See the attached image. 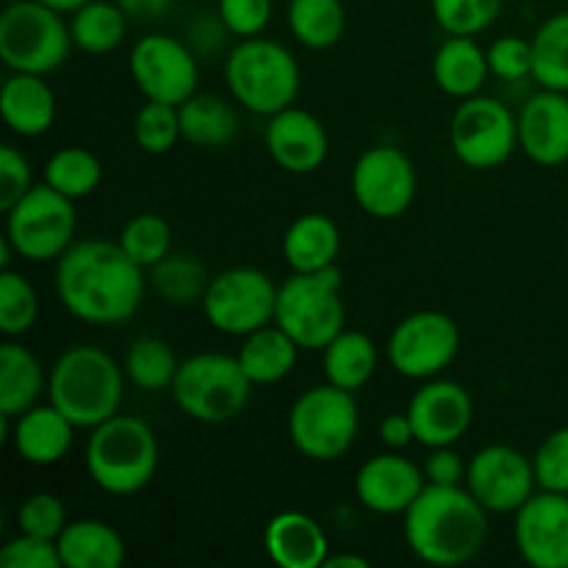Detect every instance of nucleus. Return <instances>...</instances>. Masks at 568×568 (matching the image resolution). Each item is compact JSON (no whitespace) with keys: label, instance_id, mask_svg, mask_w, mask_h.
I'll use <instances>...</instances> for the list:
<instances>
[{"label":"nucleus","instance_id":"obj_1","mask_svg":"<svg viewBox=\"0 0 568 568\" xmlns=\"http://www.w3.org/2000/svg\"><path fill=\"white\" fill-rule=\"evenodd\" d=\"M144 270L120 242L87 239L55 261V294L64 311L89 325H122L144 300Z\"/></svg>","mask_w":568,"mask_h":568},{"label":"nucleus","instance_id":"obj_2","mask_svg":"<svg viewBox=\"0 0 568 568\" xmlns=\"http://www.w3.org/2000/svg\"><path fill=\"white\" fill-rule=\"evenodd\" d=\"M405 541L427 566H464L488 541V510L466 486L427 483L405 510Z\"/></svg>","mask_w":568,"mask_h":568},{"label":"nucleus","instance_id":"obj_3","mask_svg":"<svg viewBox=\"0 0 568 568\" xmlns=\"http://www.w3.org/2000/svg\"><path fill=\"white\" fill-rule=\"evenodd\" d=\"M125 369L94 344H72L48 375V397L78 430H92L120 414Z\"/></svg>","mask_w":568,"mask_h":568},{"label":"nucleus","instance_id":"obj_4","mask_svg":"<svg viewBox=\"0 0 568 568\" xmlns=\"http://www.w3.org/2000/svg\"><path fill=\"white\" fill-rule=\"evenodd\" d=\"M87 471L100 491L133 497L159 471V438L139 416L116 414L92 427L87 442Z\"/></svg>","mask_w":568,"mask_h":568},{"label":"nucleus","instance_id":"obj_5","mask_svg":"<svg viewBox=\"0 0 568 568\" xmlns=\"http://www.w3.org/2000/svg\"><path fill=\"white\" fill-rule=\"evenodd\" d=\"M225 81L233 100L247 111L272 116L294 105L303 83L297 59L275 39H242L225 59Z\"/></svg>","mask_w":568,"mask_h":568},{"label":"nucleus","instance_id":"obj_6","mask_svg":"<svg viewBox=\"0 0 568 568\" xmlns=\"http://www.w3.org/2000/svg\"><path fill=\"white\" fill-rule=\"evenodd\" d=\"M172 399L178 408L203 425H225L244 414L253 397V381L244 375L236 355L197 353L181 361Z\"/></svg>","mask_w":568,"mask_h":568},{"label":"nucleus","instance_id":"obj_7","mask_svg":"<svg viewBox=\"0 0 568 568\" xmlns=\"http://www.w3.org/2000/svg\"><path fill=\"white\" fill-rule=\"evenodd\" d=\"M342 272L327 266L322 272H294L277 286L275 325L297 342L300 349H325L344 331Z\"/></svg>","mask_w":568,"mask_h":568},{"label":"nucleus","instance_id":"obj_8","mask_svg":"<svg viewBox=\"0 0 568 568\" xmlns=\"http://www.w3.org/2000/svg\"><path fill=\"white\" fill-rule=\"evenodd\" d=\"M70 26L42 0H14L0 14V59L11 72L50 75L70 59Z\"/></svg>","mask_w":568,"mask_h":568},{"label":"nucleus","instance_id":"obj_9","mask_svg":"<svg viewBox=\"0 0 568 568\" xmlns=\"http://www.w3.org/2000/svg\"><path fill=\"white\" fill-rule=\"evenodd\" d=\"M358 427L355 394L333 383L303 392L288 410V438L294 449L316 464L344 458L358 438Z\"/></svg>","mask_w":568,"mask_h":568},{"label":"nucleus","instance_id":"obj_10","mask_svg":"<svg viewBox=\"0 0 568 568\" xmlns=\"http://www.w3.org/2000/svg\"><path fill=\"white\" fill-rule=\"evenodd\" d=\"M75 200L48 183H37L14 209L6 211V239L17 255L33 264L59 261L75 244Z\"/></svg>","mask_w":568,"mask_h":568},{"label":"nucleus","instance_id":"obj_11","mask_svg":"<svg viewBox=\"0 0 568 568\" xmlns=\"http://www.w3.org/2000/svg\"><path fill=\"white\" fill-rule=\"evenodd\" d=\"M200 305L214 331L244 338L275 322L277 286L255 266H231L211 277Z\"/></svg>","mask_w":568,"mask_h":568},{"label":"nucleus","instance_id":"obj_12","mask_svg":"<svg viewBox=\"0 0 568 568\" xmlns=\"http://www.w3.org/2000/svg\"><path fill=\"white\" fill-rule=\"evenodd\" d=\"M449 142L460 164L494 170L519 148V116L497 98L475 94L455 109Z\"/></svg>","mask_w":568,"mask_h":568},{"label":"nucleus","instance_id":"obj_13","mask_svg":"<svg viewBox=\"0 0 568 568\" xmlns=\"http://www.w3.org/2000/svg\"><path fill=\"white\" fill-rule=\"evenodd\" d=\"M460 331L442 311H416L392 331L386 344L388 364L408 381H433L455 361Z\"/></svg>","mask_w":568,"mask_h":568},{"label":"nucleus","instance_id":"obj_14","mask_svg":"<svg viewBox=\"0 0 568 568\" xmlns=\"http://www.w3.org/2000/svg\"><path fill=\"white\" fill-rule=\"evenodd\" d=\"M416 166L394 144L364 150L353 166V197L375 220H397L416 197Z\"/></svg>","mask_w":568,"mask_h":568},{"label":"nucleus","instance_id":"obj_15","mask_svg":"<svg viewBox=\"0 0 568 568\" xmlns=\"http://www.w3.org/2000/svg\"><path fill=\"white\" fill-rule=\"evenodd\" d=\"M131 75L148 100L181 105L197 92V55L170 33H150L133 44Z\"/></svg>","mask_w":568,"mask_h":568},{"label":"nucleus","instance_id":"obj_16","mask_svg":"<svg viewBox=\"0 0 568 568\" xmlns=\"http://www.w3.org/2000/svg\"><path fill=\"white\" fill-rule=\"evenodd\" d=\"M466 488L488 514H516L538 488L532 458L510 444H488L466 466Z\"/></svg>","mask_w":568,"mask_h":568},{"label":"nucleus","instance_id":"obj_17","mask_svg":"<svg viewBox=\"0 0 568 568\" xmlns=\"http://www.w3.org/2000/svg\"><path fill=\"white\" fill-rule=\"evenodd\" d=\"M521 560L532 568H568V494L538 488L514 525Z\"/></svg>","mask_w":568,"mask_h":568},{"label":"nucleus","instance_id":"obj_18","mask_svg":"<svg viewBox=\"0 0 568 568\" xmlns=\"http://www.w3.org/2000/svg\"><path fill=\"white\" fill-rule=\"evenodd\" d=\"M408 416L422 447H453L469 433L475 403L460 383L433 377L410 397Z\"/></svg>","mask_w":568,"mask_h":568},{"label":"nucleus","instance_id":"obj_19","mask_svg":"<svg viewBox=\"0 0 568 568\" xmlns=\"http://www.w3.org/2000/svg\"><path fill=\"white\" fill-rule=\"evenodd\" d=\"M425 486V469L410 458H403L399 449L375 455L355 475L358 503L377 516H405Z\"/></svg>","mask_w":568,"mask_h":568},{"label":"nucleus","instance_id":"obj_20","mask_svg":"<svg viewBox=\"0 0 568 568\" xmlns=\"http://www.w3.org/2000/svg\"><path fill=\"white\" fill-rule=\"evenodd\" d=\"M264 142L272 161L292 175L316 172L325 164L327 150H331L327 131L320 116L305 109H294V105L270 116Z\"/></svg>","mask_w":568,"mask_h":568},{"label":"nucleus","instance_id":"obj_21","mask_svg":"<svg viewBox=\"0 0 568 568\" xmlns=\"http://www.w3.org/2000/svg\"><path fill=\"white\" fill-rule=\"evenodd\" d=\"M519 148L541 166L568 161V92L541 89L519 111Z\"/></svg>","mask_w":568,"mask_h":568},{"label":"nucleus","instance_id":"obj_22","mask_svg":"<svg viewBox=\"0 0 568 568\" xmlns=\"http://www.w3.org/2000/svg\"><path fill=\"white\" fill-rule=\"evenodd\" d=\"M0 419H3V438L31 466H53L67 458L78 430L53 403L33 405L14 419H6V416Z\"/></svg>","mask_w":568,"mask_h":568},{"label":"nucleus","instance_id":"obj_23","mask_svg":"<svg viewBox=\"0 0 568 568\" xmlns=\"http://www.w3.org/2000/svg\"><path fill=\"white\" fill-rule=\"evenodd\" d=\"M266 555L281 568H325L331 544L314 516L303 510H283L266 521Z\"/></svg>","mask_w":568,"mask_h":568},{"label":"nucleus","instance_id":"obj_24","mask_svg":"<svg viewBox=\"0 0 568 568\" xmlns=\"http://www.w3.org/2000/svg\"><path fill=\"white\" fill-rule=\"evenodd\" d=\"M0 114L17 136H42L55 122V94L44 75L14 72L0 89Z\"/></svg>","mask_w":568,"mask_h":568},{"label":"nucleus","instance_id":"obj_25","mask_svg":"<svg viewBox=\"0 0 568 568\" xmlns=\"http://www.w3.org/2000/svg\"><path fill=\"white\" fill-rule=\"evenodd\" d=\"M491 67L475 37H449L433 55V81L449 98H475L486 87Z\"/></svg>","mask_w":568,"mask_h":568},{"label":"nucleus","instance_id":"obj_26","mask_svg":"<svg viewBox=\"0 0 568 568\" xmlns=\"http://www.w3.org/2000/svg\"><path fill=\"white\" fill-rule=\"evenodd\" d=\"M342 231L327 214H303L283 233V258L292 272H322L336 266Z\"/></svg>","mask_w":568,"mask_h":568},{"label":"nucleus","instance_id":"obj_27","mask_svg":"<svg viewBox=\"0 0 568 568\" xmlns=\"http://www.w3.org/2000/svg\"><path fill=\"white\" fill-rule=\"evenodd\" d=\"M64 568H120L125 564V541L103 519H75L59 536Z\"/></svg>","mask_w":568,"mask_h":568},{"label":"nucleus","instance_id":"obj_28","mask_svg":"<svg viewBox=\"0 0 568 568\" xmlns=\"http://www.w3.org/2000/svg\"><path fill=\"white\" fill-rule=\"evenodd\" d=\"M297 342L283 331L281 325H264L244 336L236 358L242 364L244 375L253 381V386H275L286 381L297 366Z\"/></svg>","mask_w":568,"mask_h":568},{"label":"nucleus","instance_id":"obj_29","mask_svg":"<svg viewBox=\"0 0 568 568\" xmlns=\"http://www.w3.org/2000/svg\"><path fill=\"white\" fill-rule=\"evenodd\" d=\"M181 133L189 144L203 150L227 148L239 136V111L220 94L194 92L186 103L178 105Z\"/></svg>","mask_w":568,"mask_h":568},{"label":"nucleus","instance_id":"obj_30","mask_svg":"<svg viewBox=\"0 0 568 568\" xmlns=\"http://www.w3.org/2000/svg\"><path fill=\"white\" fill-rule=\"evenodd\" d=\"M44 392V372L37 355L17 342L0 347V416L14 419L39 405Z\"/></svg>","mask_w":568,"mask_h":568},{"label":"nucleus","instance_id":"obj_31","mask_svg":"<svg viewBox=\"0 0 568 568\" xmlns=\"http://www.w3.org/2000/svg\"><path fill=\"white\" fill-rule=\"evenodd\" d=\"M325 381L344 392H358L372 381L377 369V344L366 333L344 327L325 349H322Z\"/></svg>","mask_w":568,"mask_h":568},{"label":"nucleus","instance_id":"obj_32","mask_svg":"<svg viewBox=\"0 0 568 568\" xmlns=\"http://www.w3.org/2000/svg\"><path fill=\"white\" fill-rule=\"evenodd\" d=\"M128 20L120 3H109V0H89L87 6H81L78 11H72L70 20V33L72 44L83 53L103 55L111 53L122 44L128 31Z\"/></svg>","mask_w":568,"mask_h":568},{"label":"nucleus","instance_id":"obj_33","mask_svg":"<svg viewBox=\"0 0 568 568\" xmlns=\"http://www.w3.org/2000/svg\"><path fill=\"white\" fill-rule=\"evenodd\" d=\"M288 28L308 50H327L344 37L347 11L342 0H288Z\"/></svg>","mask_w":568,"mask_h":568},{"label":"nucleus","instance_id":"obj_34","mask_svg":"<svg viewBox=\"0 0 568 568\" xmlns=\"http://www.w3.org/2000/svg\"><path fill=\"white\" fill-rule=\"evenodd\" d=\"M211 277L203 261L192 253H170L150 270L155 294L170 305L203 303Z\"/></svg>","mask_w":568,"mask_h":568},{"label":"nucleus","instance_id":"obj_35","mask_svg":"<svg viewBox=\"0 0 568 568\" xmlns=\"http://www.w3.org/2000/svg\"><path fill=\"white\" fill-rule=\"evenodd\" d=\"M178 366H181V361H178L175 349L164 338L155 336H139L136 342H131V347L125 349V361H122L125 377L142 392L172 388Z\"/></svg>","mask_w":568,"mask_h":568},{"label":"nucleus","instance_id":"obj_36","mask_svg":"<svg viewBox=\"0 0 568 568\" xmlns=\"http://www.w3.org/2000/svg\"><path fill=\"white\" fill-rule=\"evenodd\" d=\"M532 78L541 89L568 92V11L547 17L532 37Z\"/></svg>","mask_w":568,"mask_h":568},{"label":"nucleus","instance_id":"obj_37","mask_svg":"<svg viewBox=\"0 0 568 568\" xmlns=\"http://www.w3.org/2000/svg\"><path fill=\"white\" fill-rule=\"evenodd\" d=\"M100 181H103V166L87 148H61L44 164V183L70 200L89 197Z\"/></svg>","mask_w":568,"mask_h":568},{"label":"nucleus","instance_id":"obj_38","mask_svg":"<svg viewBox=\"0 0 568 568\" xmlns=\"http://www.w3.org/2000/svg\"><path fill=\"white\" fill-rule=\"evenodd\" d=\"M120 247L142 270H153L161 258L172 253V227L159 214H136L125 222L120 233Z\"/></svg>","mask_w":568,"mask_h":568},{"label":"nucleus","instance_id":"obj_39","mask_svg":"<svg viewBox=\"0 0 568 568\" xmlns=\"http://www.w3.org/2000/svg\"><path fill=\"white\" fill-rule=\"evenodd\" d=\"M39 320L37 288L26 275L9 270L0 272V331L9 338L31 331Z\"/></svg>","mask_w":568,"mask_h":568},{"label":"nucleus","instance_id":"obj_40","mask_svg":"<svg viewBox=\"0 0 568 568\" xmlns=\"http://www.w3.org/2000/svg\"><path fill=\"white\" fill-rule=\"evenodd\" d=\"M133 139L150 155L170 153L178 144V139H183L178 105L148 100L136 111V120H133Z\"/></svg>","mask_w":568,"mask_h":568},{"label":"nucleus","instance_id":"obj_41","mask_svg":"<svg viewBox=\"0 0 568 568\" xmlns=\"http://www.w3.org/2000/svg\"><path fill=\"white\" fill-rule=\"evenodd\" d=\"M430 9L449 37H477L494 26L503 11V0H430Z\"/></svg>","mask_w":568,"mask_h":568},{"label":"nucleus","instance_id":"obj_42","mask_svg":"<svg viewBox=\"0 0 568 568\" xmlns=\"http://www.w3.org/2000/svg\"><path fill=\"white\" fill-rule=\"evenodd\" d=\"M67 525H70V516H67L64 499L50 491L31 494L17 508V527H20V532H28V536L59 541Z\"/></svg>","mask_w":568,"mask_h":568},{"label":"nucleus","instance_id":"obj_43","mask_svg":"<svg viewBox=\"0 0 568 568\" xmlns=\"http://www.w3.org/2000/svg\"><path fill=\"white\" fill-rule=\"evenodd\" d=\"M532 469H536L538 488L568 494V425L552 430L538 444L532 455Z\"/></svg>","mask_w":568,"mask_h":568},{"label":"nucleus","instance_id":"obj_44","mask_svg":"<svg viewBox=\"0 0 568 568\" xmlns=\"http://www.w3.org/2000/svg\"><path fill=\"white\" fill-rule=\"evenodd\" d=\"M0 566L3 568H64L59 555V544L50 538L28 536L20 532L17 538L3 544L0 549Z\"/></svg>","mask_w":568,"mask_h":568},{"label":"nucleus","instance_id":"obj_45","mask_svg":"<svg viewBox=\"0 0 568 568\" xmlns=\"http://www.w3.org/2000/svg\"><path fill=\"white\" fill-rule=\"evenodd\" d=\"M491 75L503 81H525L532 75V42L521 37H499L486 50Z\"/></svg>","mask_w":568,"mask_h":568},{"label":"nucleus","instance_id":"obj_46","mask_svg":"<svg viewBox=\"0 0 568 568\" xmlns=\"http://www.w3.org/2000/svg\"><path fill=\"white\" fill-rule=\"evenodd\" d=\"M216 17L233 37H261L272 20V0H220Z\"/></svg>","mask_w":568,"mask_h":568},{"label":"nucleus","instance_id":"obj_47","mask_svg":"<svg viewBox=\"0 0 568 568\" xmlns=\"http://www.w3.org/2000/svg\"><path fill=\"white\" fill-rule=\"evenodd\" d=\"M33 189L31 164L14 144L0 148V211H9Z\"/></svg>","mask_w":568,"mask_h":568},{"label":"nucleus","instance_id":"obj_48","mask_svg":"<svg viewBox=\"0 0 568 568\" xmlns=\"http://www.w3.org/2000/svg\"><path fill=\"white\" fill-rule=\"evenodd\" d=\"M425 477L433 486H464L466 464L453 447H433L425 460Z\"/></svg>","mask_w":568,"mask_h":568},{"label":"nucleus","instance_id":"obj_49","mask_svg":"<svg viewBox=\"0 0 568 568\" xmlns=\"http://www.w3.org/2000/svg\"><path fill=\"white\" fill-rule=\"evenodd\" d=\"M381 442L386 444L388 449H405L410 442H416L408 410H405V414H388L386 419L381 422Z\"/></svg>","mask_w":568,"mask_h":568},{"label":"nucleus","instance_id":"obj_50","mask_svg":"<svg viewBox=\"0 0 568 568\" xmlns=\"http://www.w3.org/2000/svg\"><path fill=\"white\" fill-rule=\"evenodd\" d=\"M125 9L128 17L133 20H155V17L166 14L175 0H116Z\"/></svg>","mask_w":568,"mask_h":568},{"label":"nucleus","instance_id":"obj_51","mask_svg":"<svg viewBox=\"0 0 568 568\" xmlns=\"http://www.w3.org/2000/svg\"><path fill=\"white\" fill-rule=\"evenodd\" d=\"M325 568H369V560L361 558V555L342 552V555H331Z\"/></svg>","mask_w":568,"mask_h":568},{"label":"nucleus","instance_id":"obj_52","mask_svg":"<svg viewBox=\"0 0 568 568\" xmlns=\"http://www.w3.org/2000/svg\"><path fill=\"white\" fill-rule=\"evenodd\" d=\"M44 6H50V9L61 11V14H72V11H78L81 6H87L89 0H42Z\"/></svg>","mask_w":568,"mask_h":568}]
</instances>
